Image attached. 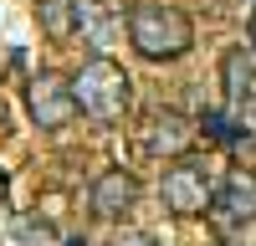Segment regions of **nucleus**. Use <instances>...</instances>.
Masks as SVG:
<instances>
[{
  "mask_svg": "<svg viewBox=\"0 0 256 246\" xmlns=\"http://www.w3.org/2000/svg\"><path fill=\"white\" fill-rule=\"evenodd\" d=\"M128 41L144 62H180L195 46V26L180 6H159V0H138L128 6Z\"/></svg>",
  "mask_w": 256,
  "mask_h": 246,
  "instance_id": "nucleus-1",
  "label": "nucleus"
},
{
  "mask_svg": "<svg viewBox=\"0 0 256 246\" xmlns=\"http://www.w3.org/2000/svg\"><path fill=\"white\" fill-rule=\"evenodd\" d=\"M72 92H77V108L88 113L92 123H118L128 108H134V77H128L118 62L108 56H88L72 77Z\"/></svg>",
  "mask_w": 256,
  "mask_h": 246,
  "instance_id": "nucleus-2",
  "label": "nucleus"
},
{
  "mask_svg": "<svg viewBox=\"0 0 256 246\" xmlns=\"http://www.w3.org/2000/svg\"><path fill=\"white\" fill-rule=\"evenodd\" d=\"M159 195H164V205L174 216H210V200H216V184H210V174H205V164L200 159H174L164 170V180H159Z\"/></svg>",
  "mask_w": 256,
  "mask_h": 246,
  "instance_id": "nucleus-3",
  "label": "nucleus"
},
{
  "mask_svg": "<svg viewBox=\"0 0 256 246\" xmlns=\"http://www.w3.org/2000/svg\"><path fill=\"white\" fill-rule=\"evenodd\" d=\"M26 108H31V123H36V128H46V134L67 128V123L82 113L72 82L56 77V72H36V77H31V88H26Z\"/></svg>",
  "mask_w": 256,
  "mask_h": 246,
  "instance_id": "nucleus-4",
  "label": "nucleus"
},
{
  "mask_svg": "<svg viewBox=\"0 0 256 246\" xmlns=\"http://www.w3.org/2000/svg\"><path fill=\"white\" fill-rule=\"evenodd\" d=\"M210 226L226 231V236L256 226V174L230 170V174L216 184V200H210Z\"/></svg>",
  "mask_w": 256,
  "mask_h": 246,
  "instance_id": "nucleus-5",
  "label": "nucleus"
},
{
  "mask_svg": "<svg viewBox=\"0 0 256 246\" xmlns=\"http://www.w3.org/2000/svg\"><path fill=\"white\" fill-rule=\"evenodd\" d=\"M190 138H195V123H190L184 113H174V108H159V113H148L144 134H138L144 154H154V159H184Z\"/></svg>",
  "mask_w": 256,
  "mask_h": 246,
  "instance_id": "nucleus-6",
  "label": "nucleus"
},
{
  "mask_svg": "<svg viewBox=\"0 0 256 246\" xmlns=\"http://www.w3.org/2000/svg\"><path fill=\"white\" fill-rule=\"evenodd\" d=\"M92 216L102 220H123L128 210L138 205V174H128V170H102L92 180Z\"/></svg>",
  "mask_w": 256,
  "mask_h": 246,
  "instance_id": "nucleus-7",
  "label": "nucleus"
},
{
  "mask_svg": "<svg viewBox=\"0 0 256 246\" xmlns=\"http://www.w3.org/2000/svg\"><path fill=\"white\" fill-rule=\"evenodd\" d=\"M251 82H256V52L230 46V52L220 56V88H226V102H230V108H246V102H251Z\"/></svg>",
  "mask_w": 256,
  "mask_h": 246,
  "instance_id": "nucleus-8",
  "label": "nucleus"
},
{
  "mask_svg": "<svg viewBox=\"0 0 256 246\" xmlns=\"http://www.w3.org/2000/svg\"><path fill=\"white\" fill-rule=\"evenodd\" d=\"M36 20L52 41H67L82 26V0H36Z\"/></svg>",
  "mask_w": 256,
  "mask_h": 246,
  "instance_id": "nucleus-9",
  "label": "nucleus"
},
{
  "mask_svg": "<svg viewBox=\"0 0 256 246\" xmlns=\"http://www.w3.org/2000/svg\"><path fill=\"white\" fill-rule=\"evenodd\" d=\"M82 31L102 46V41H113L123 31V10L113 6V0H82Z\"/></svg>",
  "mask_w": 256,
  "mask_h": 246,
  "instance_id": "nucleus-10",
  "label": "nucleus"
},
{
  "mask_svg": "<svg viewBox=\"0 0 256 246\" xmlns=\"http://www.w3.org/2000/svg\"><path fill=\"white\" fill-rule=\"evenodd\" d=\"M200 128H205V138H216V144H241V138L251 134L246 123H230V118H220V113H205Z\"/></svg>",
  "mask_w": 256,
  "mask_h": 246,
  "instance_id": "nucleus-11",
  "label": "nucleus"
},
{
  "mask_svg": "<svg viewBox=\"0 0 256 246\" xmlns=\"http://www.w3.org/2000/svg\"><path fill=\"white\" fill-rule=\"evenodd\" d=\"M113 246H159V241L148 236V231H123V236H118Z\"/></svg>",
  "mask_w": 256,
  "mask_h": 246,
  "instance_id": "nucleus-12",
  "label": "nucleus"
},
{
  "mask_svg": "<svg viewBox=\"0 0 256 246\" xmlns=\"http://www.w3.org/2000/svg\"><path fill=\"white\" fill-rule=\"evenodd\" d=\"M241 113H246V128H251V134H256V98H251V102H246V108H241Z\"/></svg>",
  "mask_w": 256,
  "mask_h": 246,
  "instance_id": "nucleus-13",
  "label": "nucleus"
},
{
  "mask_svg": "<svg viewBox=\"0 0 256 246\" xmlns=\"http://www.w3.org/2000/svg\"><path fill=\"white\" fill-rule=\"evenodd\" d=\"M251 52H256V16H251Z\"/></svg>",
  "mask_w": 256,
  "mask_h": 246,
  "instance_id": "nucleus-14",
  "label": "nucleus"
},
{
  "mask_svg": "<svg viewBox=\"0 0 256 246\" xmlns=\"http://www.w3.org/2000/svg\"><path fill=\"white\" fill-rule=\"evenodd\" d=\"M67 246H88V241H82V236H72V241H67Z\"/></svg>",
  "mask_w": 256,
  "mask_h": 246,
  "instance_id": "nucleus-15",
  "label": "nucleus"
}]
</instances>
